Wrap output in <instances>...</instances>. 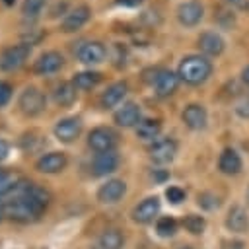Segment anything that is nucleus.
Returning a JSON list of instances; mask_svg holds the SVG:
<instances>
[{
    "label": "nucleus",
    "mask_w": 249,
    "mask_h": 249,
    "mask_svg": "<svg viewBox=\"0 0 249 249\" xmlns=\"http://www.w3.org/2000/svg\"><path fill=\"white\" fill-rule=\"evenodd\" d=\"M165 198L171 202V204H179L185 200V191L181 187H167L165 189Z\"/></svg>",
    "instance_id": "obj_33"
},
{
    "label": "nucleus",
    "mask_w": 249,
    "mask_h": 249,
    "mask_svg": "<svg viewBox=\"0 0 249 249\" xmlns=\"http://www.w3.org/2000/svg\"><path fill=\"white\" fill-rule=\"evenodd\" d=\"M183 226H185V230H187V231H191V233H195V235H196V233H202V231H204L206 222H204V218H202V216L189 214V216H185Z\"/></svg>",
    "instance_id": "obj_30"
},
{
    "label": "nucleus",
    "mask_w": 249,
    "mask_h": 249,
    "mask_svg": "<svg viewBox=\"0 0 249 249\" xmlns=\"http://www.w3.org/2000/svg\"><path fill=\"white\" fill-rule=\"evenodd\" d=\"M158 212H160V198L158 196H148L132 208L130 216L136 224H150V222H154Z\"/></svg>",
    "instance_id": "obj_15"
},
{
    "label": "nucleus",
    "mask_w": 249,
    "mask_h": 249,
    "mask_svg": "<svg viewBox=\"0 0 249 249\" xmlns=\"http://www.w3.org/2000/svg\"><path fill=\"white\" fill-rule=\"evenodd\" d=\"M119 154L115 150H109V152H101V154H95L93 161H91V173L95 177H107L111 175L113 171H117L119 167Z\"/></svg>",
    "instance_id": "obj_12"
},
{
    "label": "nucleus",
    "mask_w": 249,
    "mask_h": 249,
    "mask_svg": "<svg viewBox=\"0 0 249 249\" xmlns=\"http://www.w3.org/2000/svg\"><path fill=\"white\" fill-rule=\"evenodd\" d=\"M74 54L76 58L82 62V64H88V66H93V64H99L105 60L107 56V49L101 41H82L76 49H74Z\"/></svg>",
    "instance_id": "obj_6"
},
{
    "label": "nucleus",
    "mask_w": 249,
    "mask_h": 249,
    "mask_svg": "<svg viewBox=\"0 0 249 249\" xmlns=\"http://www.w3.org/2000/svg\"><path fill=\"white\" fill-rule=\"evenodd\" d=\"M62 66H64V56L58 51H45L33 62V72L37 76H51L62 70Z\"/></svg>",
    "instance_id": "obj_9"
},
{
    "label": "nucleus",
    "mask_w": 249,
    "mask_h": 249,
    "mask_svg": "<svg viewBox=\"0 0 249 249\" xmlns=\"http://www.w3.org/2000/svg\"><path fill=\"white\" fill-rule=\"evenodd\" d=\"M117 140H119V134H117L111 126H95V128H91L89 134H88V146H89L95 154L115 150Z\"/></svg>",
    "instance_id": "obj_5"
},
{
    "label": "nucleus",
    "mask_w": 249,
    "mask_h": 249,
    "mask_svg": "<svg viewBox=\"0 0 249 249\" xmlns=\"http://www.w3.org/2000/svg\"><path fill=\"white\" fill-rule=\"evenodd\" d=\"M202 16H204V8L196 0H187V2L179 4V8H177V19L185 27L196 25L202 19Z\"/></svg>",
    "instance_id": "obj_16"
},
{
    "label": "nucleus",
    "mask_w": 249,
    "mask_h": 249,
    "mask_svg": "<svg viewBox=\"0 0 249 249\" xmlns=\"http://www.w3.org/2000/svg\"><path fill=\"white\" fill-rule=\"evenodd\" d=\"M53 134L58 142L62 144H72L80 134H82V119L80 117H64L56 121Z\"/></svg>",
    "instance_id": "obj_8"
},
{
    "label": "nucleus",
    "mask_w": 249,
    "mask_h": 249,
    "mask_svg": "<svg viewBox=\"0 0 249 249\" xmlns=\"http://www.w3.org/2000/svg\"><path fill=\"white\" fill-rule=\"evenodd\" d=\"M70 82L74 84V88L78 91H89L101 82V72H97V70H82V72H76Z\"/></svg>",
    "instance_id": "obj_24"
},
{
    "label": "nucleus",
    "mask_w": 249,
    "mask_h": 249,
    "mask_svg": "<svg viewBox=\"0 0 249 249\" xmlns=\"http://www.w3.org/2000/svg\"><path fill=\"white\" fill-rule=\"evenodd\" d=\"M235 113L241 117V119H249V95H243L235 101Z\"/></svg>",
    "instance_id": "obj_34"
},
{
    "label": "nucleus",
    "mask_w": 249,
    "mask_h": 249,
    "mask_svg": "<svg viewBox=\"0 0 249 249\" xmlns=\"http://www.w3.org/2000/svg\"><path fill=\"white\" fill-rule=\"evenodd\" d=\"M45 4H47V0H23L21 2V16L25 19L33 21V19H37L41 16Z\"/></svg>",
    "instance_id": "obj_28"
},
{
    "label": "nucleus",
    "mask_w": 249,
    "mask_h": 249,
    "mask_svg": "<svg viewBox=\"0 0 249 249\" xmlns=\"http://www.w3.org/2000/svg\"><path fill=\"white\" fill-rule=\"evenodd\" d=\"M8 156H10V142L4 140V138H0V163H2Z\"/></svg>",
    "instance_id": "obj_36"
},
{
    "label": "nucleus",
    "mask_w": 249,
    "mask_h": 249,
    "mask_svg": "<svg viewBox=\"0 0 249 249\" xmlns=\"http://www.w3.org/2000/svg\"><path fill=\"white\" fill-rule=\"evenodd\" d=\"M14 196L4 202L6 216L19 224H31L43 216L51 204V193L35 183L19 181L12 191Z\"/></svg>",
    "instance_id": "obj_1"
},
{
    "label": "nucleus",
    "mask_w": 249,
    "mask_h": 249,
    "mask_svg": "<svg viewBox=\"0 0 249 249\" xmlns=\"http://www.w3.org/2000/svg\"><path fill=\"white\" fill-rule=\"evenodd\" d=\"M91 18V8L88 4H78L76 8L68 10L60 21V31L62 33H76L82 29Z\"/></svg>",
    "instance_id": "obj_7"
},
{
    "label": "nucleus",
    "mask_w": 249,
    "mask_h": 249,
    "mask_svg": "<svg viewBox=\"0 0 249 249\" xmlns=\"http://www.w3.org/2000/svg\"><path fill=\"white\" fill-rule=\"evenodd\" d=\"M241 158L239 154L233 150V148H226L222 154H220V160H218V167L222 173L226 175H237L241 171Z\"/></svg>",
    "instance_id": "obj_22"
},
{
    "label": "nucleus",
    "mask_w": 249,
    "mask_h": 249,
    "mask_svg": "<svg viewBox=\"0 0 249 249\" xmlns=\"http://www.w3.org/2000/svg\"><path fill=\"white\" fill-rule=\"evenodd\" d=\"M126 193V183L123 179H107L97 189V200L101 204H115L119 202Z\"/></svg>",
    "instance_id": "obj_13"
},
{
    "label": "nucleus",
    "mask_w": 249,
    "mask_h": 249,
    "mask_svg": "<svg viewBox=\"0 0 249 249\" xmlns=\"http://www.w3.org/2000/svg\"><path fill=\"white\" fill-rule=\"evenodd\" d=\"M241 80H243V84H247V86H249V64L241 70Z\"/></svg>",
    "instance_id": "obj_40"
},
{
    "label": "nucleus",
    "mask_w": 249,
    "mask_h": 249,
    "mask_svg": "<svg viewBox=\"0 0 249 249\" xmlns=\"http://www.w3.org/2000/svg\"><path fill=\"white\" fill-rule=\"evenodd\" d=\"M247 196H249V189H247Z\"/></svg>",
    "instance_id": "obj_44"
},
{
    "label": "nucleus",
    "mask_w": 249,
    "mask_h": 249,
    "mask_svg": "<svg viewBox=\"0 0 249 249\" xmlns=\"http://www.w3.org/2000/svg\"><path fill=\"white\" fill-rule=\"evenodd\" d=\"M31 54V45L27 43H18L10 45L0 53V70L2 72H14L19 70Z\"/></svg>",
    "instance_id": "obj_4"
},
{
    "label": "nucleus",
    "mask_w": 249,
    "mask_h": 249,
    "mask_svg": "<svg viewBox=\"0 0 249 249\" xmlns=\"http://www.w3.org/2000/svg\"><path fill=\"white\" fill-rule=\"evenodd\" d=\"M12 95H14L12 84L6 82V80H0V107H6L10 103V99H12Z\"/></svg>",
    "instance_id": "obj_32"
},
{
    "label": "nucleus",
    "mask_w": 249,
    "mask_h": 249,
    "mask_svg": "<svg viewBox=\"0 0 249 249\" xmlns=\"http://www.w3.org/2000/svg\"><path fill=\"white\" fill-rule=\"evenodd\" d=\"M123 241H124L123 239V233L119 230H115V228H109V230L101 231L95 237L91 249H121L123 247Z\"/></svg>",
    "instance_id": "obj_23"
},
{
    "label": "nucleus",
    "mask_w": 249,
    "mask_h": 249,
    "mask_svg": "<svg viewBox=\"0 0 249 249\" xmlns=\"http://www.w3.org/2000/svg\"><path fill=\"white\" fill-rule=\"evenodd\" d=\"M16 185H18L16 177H14L10 171L0 169V198H2L4 195H10V193L16 189Z\"/></svg>",
    "instance_id": "obj_31"
},
{
    "label": "nucleus",
    "mask_w": 249,
    "mask_h": 249,
    "mask_svg": "<svg viewBox=\"0 0 249 249\" xmlns=\"http://www.w3.org/2000/svg\"><path fill=\"white\" fill-rule=\"evenodd\" d=\"M231 6H235L237 10H247L249 8V0H228Z\"/></svg>",
    "instance_id": "obj_38"
},
{
    "label": "nucleus",
    "mask_w": 249,
    "mask_h": 249,
    "mask_svg": "<svg viewBox=\"0 0 249 249\" xmlns=\"http://www.w3.org/2000/svg\"><path fill=\"white\" fill-rule=\"evenodd\" d=\"M126 91H128L126 82H113L111 86L105 88V91H103L101 97H99L101 107H103V109H113V107H117V105L124 99Z\"/></svg>",
    "instance_id": "obj_20"
},
{
    "label": "nucleus",
    "mask_w": 249,
    "mask_h": 249,
    "mask_svg": "<svg viewBox=\"0 0 249 249\" xmlns=\"http://www.w3.org/2000/svg\"><path fill=\"white\" fill-rule=\"evenodd\" d=\"M222 249H243V243L241 241H224Z\"/></svg>",
    "instance_id": "obj_39"
},
{
    "label": "nucleus",
    "mask_w": 249,
    "mask_h": 249,
    "mask_svg": "<svg viewBox=\"0 0 249 249\" xmlns=\"http://www.w3.org/2000/svg\"><path fill=\"white\" fill-rule=\"evenodd\" d=\"M210 74H212V62L204 54H187L177 68L179 80L191 86H198L206 82Z\"/></svg>",
    "instance_id": "obj_2"
},
{
    "label": "nucleus",
    "mask_w": 249,
    "mask_h": 249,
    "mask_svg": "<svg viewBox=\"0 0 249 249\" xmlns=\"http://www.w3.org/2000/svg\"><path fill=\"white\" fill-rule=\"evenodd\" d=\"M181 249H191V247H181Z\"/></svg>",
    "instance_id": "obj_43"
},
{
    "label": "nucleus",
    "mask_w": 249,
    "mask_h": 249,
    "mask_svg": "<svg viewBox=\"0 0 249 249\" xmlns=\"http://www.w3.org/2000/svg\"><path fill=\"white\" fill-rule=\"evenodd\" d=\"M43 142H45V138H43L37 130H29V132H25V134L19 138V146H21V150L27 152V154L37 152V150L43 146Z\"/></svg>",
    "instance_id": "obj_27"
},
{
    "label": "nucleus",
    "mask_w": 249,
    "mask_h": 249,
    "mask_svg": "<svg viewBox=\"0 0 249 249\" xmlns=\"http://www.w3.org/2000/svg\"><path fill=\"white\" fill-rule=\"evenodd\" d=\"M148 154H150V160L154 163H169L175 154H177V142L173 138H160V140H154L152 146L148 148Z\"/></svg>",
    "instance_id": "obj_10"
},
{
    "label": "nucleus",
    "mask_w": 249,
    "mask_h": 249,
    "mask_svg": "<svg viewBox=\"0 0 249 249\" xmlns=\"http://www.w3.org/2000/svg\"><path fill=\"white\" fill-rule=\"evenodd\" d=\"M224 47H226V41L216 31H204V33L198 35V49L204 53V56L206 54L208 56H218V54H222Z\"/></svg>",
    "instance_id": "obj_18"
},
{
    "label": "nucleus",
    "mask_w": 249,
    "mask_h": 249,
    "mask_svg": "<svg viewBox=\"0 0 249 249\" xmlns=\"http://www.w3.org/2000/svg\"><path fill=\"white\" fill-rule=\"evenodd\" d=\"M134 130L140 140H154V138H158V134L161 130V123L158 119H142L134 126Z\"/></svg>",
    "instance_id": "obj_26"
},
{
    "label": "nucleus",
    "mask_w": 249,
    "mask_h": 249,
    "mask_svg": "<svg viewBox=\"0 0 249 249\" xmlns=\"http://www.w3.org/2000/svg\"><path fill=\"white\" fill-rule=\"evenodd\" d=\"M156 231H158L161 237H171V235H175V231H177V222H175V218H171V216L160 218L158 224H156Z\"/></svg>",
    "instance_id": "obj_29"
},
{
    "label": "nucleus",
    "mask_w": 249,
    "mask_h": 249,
    "mask_svg": "<svg viewBox=\"0 0 249 249\" xmlns=\"http://www.w3.org/2000/svg\"><path fill=\"white\" fill-rule=\"evenodd\" d=\"M18 109L25 117H37L47 109V95L35 86H25L18 97Z\"/></svg>",
    "instance_id": "obj_3"
},
{
    "label": "nucleus",
    "mask_w": 249,
    "mask_h": 249,
    "mask_svg": "<svg viewBox=\"0 0 249 249\" xmlns=\"http://www.w3.org/2000/svg\"><path fill=\"white\" fill-rule=\"evenodd\" d=\"M226 228L233 233H245L249 230V216L241 206H231L226 216Z\"/></svg>",
    "instance_id": "obj_21"
},
{
    "label": "nucleus",
    "mask_w": 249,
    "mask_h": 249,
    "mask_svg": "<svg viewBox=\"0 0 249 249\" xmlns=\"http://www.w3.org/2000/svg\"><path fill=\"white\" fill-rule=\"evenodd\" d=\"M76 88L72 82H60L53 89V99L58 107H70L76 101Z\"/></svg>",
    "instance_id": "obj_25"
},
{
    "label": "nucleus",
    "mask_w": 249,
    "mask_h": 249,
    "mask_svg": "<svg viewBox=\"0 0 249 249\" xmlns=\"http://www.w3.org/2000/svg\"><path fill=\"white\" fill-rule=\"evenodd\" d=\"M68 165V156L64 152H47L35 161V169L45 175L60 173Z\"/></svg>",
    "instance_id": "obj_11"
},
{
    "label": "nucleus",
    "mask_w": 249,
    "mask_h": 249,
    "mask_svg": "<svg viewBox=\"0 0 249 249\" xmlns=\"http://www.w3.org/2000/svg\"><path fill=\"white\" fill-rule=\"evenodd\" d=\"M113 119H115V123H117L119 126L130 128V126H136V124L142 121V113H140V107H138L136 103L128 101V103H124L123 107H119V109L115 111Z\"/></svg>",
    "instance_id": "obj_17"
},
{
    "label": "nucleus",
    "mask_w": 249,
    "mask_h": 249,
    "mask_svg": "<svg viewBox=\"0 0 249 249\" xmlns=\"http://www.w3.org/2000/svg\"><path fill=\"white\" fill-rule=\"evenodd\" d=\"M4 216H6V208H4V200L0 198V220H2Z\"/></svg>",
    "instance_id": "obj_41"
},
{
    "label": "nucleus",
    "mask_w": 249,
    "mask_h": 249,
    "mask_svg": "<svg viewBox=\"0 0 249 249\" xmlns=\"http://www.w3.org/2000/svg\"><path fill=\"white\" fill-rule=\"evenodd\" d=\"M119 6H126V8H134V6H140L144 0H115Z\"/></svg>",
    "instance_id": "obj_37"
},
{
    "label": "nucleus",
    "mask_w": 249,
    "mask_h": 249,
    "mask_svg": "<svg viewBox=\"0 0 249 249\" xmlns=\"http://www.w3.org/2000/svg\"><path fill=\"white\" fill-rule=\"evenodd\" d=\"M14 2H16V0H4V4H6V6H12Z\"/></svg>",
    "instance_id": "obj_42"
},
{
    "label": "nucleus",
    "mask_w": 249,
    "mask_h": 249,
    "mask_svg": "<svg viewBox=\"0 0 249 249\" xmlns=\"http://www.w3.org/2000/svg\"><path fill=\"white\" fill-rule=\"evenodd\" d=\"M179 76H177V72H171V70H165V68H160V72H158V76H156V80H154V91H156V95L158 97H169V95H173L175 91H177V88H179Z\"/></svg>",
    "instance_id": "obj_14"
},
{
    "label": "nucleus",
    "mask_w": 249,
    "mask_h": 249,
    "mask_svg": "<svg viewBox=\"0 0 249 249\" xmlns=\"http://www.w3.org/2000/svg\"><path fill=\"white\" fill-rule=\"evenodd\" d=\"M198 204H200L202 208L210 210V208H216V206H218V198H216L212 193H202V195H198Z\"/></svg>",
    "instance_id": "obj_35"
},
{
    "label": "nucleus",
    "mask_w": 249,
    "mask_h": 249,
    "mask_svg": "<svg viewBox=\"0 0 249 249\" xmlns=\"http://www.w3.org/2000/svg\"><path fill=\"white\" fill-rule=\"evenodd\" d=\"M181 119L183 123L191 128V130H200L206 126V121H208V115H206V109L198 103H191L183 109L181 113Z\"/></svg>",
    "instance_id": "obj_19"
}]
</instances>
